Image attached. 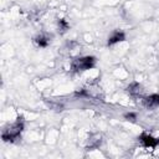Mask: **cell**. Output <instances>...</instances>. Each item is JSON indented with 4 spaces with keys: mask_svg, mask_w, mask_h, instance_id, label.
Here are the masks:
<instances>
[{
    "mask_svg": "<svg viewBox=\"0 0 159 159\" xmlns=\"http://www.w3.org/2000/svg\"><path fill=\"white\" fill-rule=\"evenodd\" d=\"M123 41H125V34L122 30H114L107 39V46H113Z\"/></svg>",
    "mask_w": 159,
    "mask_h": 159,
    "instance_id": "4",
    "label": "cell"
},
{
    "mask_svg": "<svg viewBox=\"0 0 159 159\" xmlns=\"http://www.w3.org/2000/svg\"><path fill=\"white\" fill-rule=\"evenodd\" d=\"M25 128V123H24V118L22 116H19L17 119L9 127L6 128L2 134H1V138L4 142H10V143H14L16 142L20 137H21V133Z\"/></svg>",
    "mask_w": 159,
    "mask_h": 159,
    "instance_id": "1",
    "label": "cell"
},
{
    "mask_svg": "<svg viewBox=\"0 0 159 159\" xmlns=\"http://www.w3.org/2000/svg\"><path fill=\"white\" fill-rule=\"evenodd\" d=\"M127 93L129 96H139L143 93V86L139 83V82H130L128 86H127Z\"/></svg>",
    "mask_w": 159,
    "mask_h": 159,
    "instance_id": "6",
    "label": "cell"
},
{
    "mask_svg": "<svg viewBox=\"0 0 159 159\" xmlns=\"http://www.w3.org/2000/svg\"><path fill=\"white\" fill-rule=\"evenodd\" d=\"M124 119L134 122V120L137 119V113H134V112H128V113H125V114H124Z\"/></svg>",
    "mask_w": 159,
    "mask_h": 159,
    "instance_id": "9",
    "label": "cell"
},
{
    "mask_svg": "<svg viewBox=\"0 0 159 159\" xmlns=\"http://www.w3.org/2000/svg\"><path fill=\"white\" fill-rule=\"evenodd\" d=\"M138 140H139L140 145L144 147V148H153L154 149V148H157L159 145V138H157V137H154L152 134H148L145 132H143L138 137Z\"/></svg>",
    "mask_w": 159,
    "mask_h": 159,
    "instance_id": "3",
    "label": "cell"
},
{
    "mask_svg": "<svg viewBox=\"0 0 159 159\" xmlns=\"http://www.w3.org/2000/svg\"><path fill=\"white\" fill-rule=\"evenodd\" d=\"M143 104L148 109H153L159 107V93H152L143 98Z\"/></svg>",
    "mask_w": 159,
    "mask_h": 159,
    "instance_id": "5",
    "label": "cell"
},
{
    "mask_svg": "<svg viewBox=\"0 0 159 159\" xmlns=\"http://www.w3.org/2000/svg\"><path fill=\"white\" fill-rule=\"evenodd\" d=\"M97 58L94 56H83V57H78L76 58L72 63H71V68L73 72H78V71H87L91 70L96 66Z\"/></svg>",
    "mask_w": 159,
    "mask_h": 159,
    "instance_id": "2",
    "label": "cell"
},
{
    "mask_svg": "<svg viewBox=\"0 0 159 159\" xmlns=\"http://www.w3.org/2000/svg\"><path fill=\"white\" fill-rule=\"evenodd\" d=\"M57 26H58V31H60L61 34L66 32V31L70 29V24H68L65 19H60V20L57 21Z\"/></svg>",
    "mask_w": 159,
    "mask_h": 159,
    "instance_id": "8",
    "label": "cell"
},
{
    "mask_svg": "<svg viewBox=\"0 0 159 159\" xmlns=\"http://www.w3.org/2000/svg\"><path fill=\"white\" fill-rule=\"evenodd\" d=\"M35 43L39 46V47H47L48 43H50V40L48 37H46L45 35H37L35 37Z\"/></svg>",
    "mask_w": 159,
    "mask_h": 159,
    "instance_id": "7",
    "label": "cell"
}]
</instances>
